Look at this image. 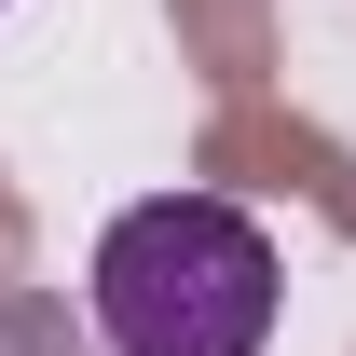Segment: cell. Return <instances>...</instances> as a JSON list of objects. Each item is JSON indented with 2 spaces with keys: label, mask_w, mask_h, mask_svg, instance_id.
Returning a JSON list of instances; mask_svg holds the SVG:
<instances>
[{
  "label": "cell",
  "mask_w": 356,
  "mask_h": 356,
  "mask_svg": "<svg viewBox=\"0 0 356 356\" xmlns=\"http://www.w3.org/2000/svg\"><path fill=\"white\" fill-rule=\"evenodd\" d=\"M274 233L233 192H151L96 233L83 315L110 356H261L274 343Z\"/></svg>",
  "instance_id": "1"
}]
</instances>
